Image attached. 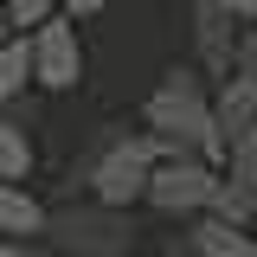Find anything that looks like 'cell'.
I'll return each mask as SVG.
<instances>
[{"label": "cell", "instance_id": "1", "mask_svg": "<svg viewBox=\"0 0 257 257\" xmlns=\"http://www.w3.org/2000/svg\"><path fill=\"white\" fill-rule=\"evenodd\" d=\"M142 128H155L161 142H174V148H187V155H206V161H219V167H225V155H231V142H225V128H219L212 84H206L199 64L161 71V84L148 90V103H142Z\"/></svg>", "mask_w": 257, "mask_h": 257}, {"label": "cell", "instance_id": "2", "mask_svg": "<svg viewBox=\"0 0 257 257\" xmlns=\"http://www.w3.org/2000/svg\"><path fill=\"white\" fill-rule=\"evenodd\" d=\"M167 155H174V142H161L155 128H116L71 167V180H84L90 199L128 212V206H148V180H155V167Z\"/></svg>", "mask_w": 257, "mask_h": 257}, {"label": "cell", "instance_id": "3", "mask_svg": "<svg viewBox=\"0 0 257 257\" xmlns=\"http://www.w3.org/2000/svg\"><path fill=\"white\" fill-rule=\"evenodd\" d=\"M45 244L58 257H128L135 251V225H128V212H116V206L84 199V206H58V212H52Z\"/></svg>", "mask_w": 257, "mask_h": 257}, {"label": "cell", "instance_id": "4", "mask_svg": "<svg viewBox=\"0 0 257 257\" xmlns=\"http://www.w3.org/2000/svg\"><path fill=\"white\" fill-rule=\"evenodd\" d=\"M219 180H225V167H219V161L174 148V155L155 167V180H148V206H155L161 219H199V212H212Z\"/></svg>", "mask_w": 257, "mask_h": 257}, {"label": "cell", "instance_id": "5", "mask_svg": "<svg viewBox=\"0 0 257 257\" xmlns=\"http://www.w3.org/2000/svg\"><path fill=\"white\" fill-rule=\"evenodd\" d=\"M32 39V84L39 90H77L84 84V39H77V20L71 13H58V20H45L39 32H26Z\"/></svg>", "mask_w": 257, "mask_h": 257}, {"label": "cell", "instance_id": "6", "mask_svg": "<svg viewBox=\"0 0 257 257\" xmlns=\"http://www.w3.org/2000/svg\"><path fill=\"white\" fill-rule=\"evenodd\" d=\"M238 39H244V32H238V20H231L225 7H212V0L193 7V64H199L206 77L225 84V77L238 71Z\"/></svg>", "mask_w": 257, "mask_h": 257}, {"label": "cell", "instance_id": "7", "mask_svg": "<svg viewBox=\"0 0 257 257\" xmlns=\"http://www.w3.org/2000/svg\"><path fill=\"white\" fill-rule=\"evenodd\" d=\"M52 225V206H39V193L26 180H0V238H20V244H39Z\"/></svg>", "mask_w": 257, "mask_h": 257}, {"label": "cell", "instance_id": "8", "mask_svg": "<svg viewBox=\"0 0 257 257\" xmlns=\"http://www.w3.org/2000/svg\"><path fill=\"white\" fill-rule=\"evenodd\" d=\"M187 251L193 257H257V231L219 219V212H199L193 231H187Z\"/></svg>", "mask_w": 257, "mask_h": 257}, {"label": "cell", "instance_id": "9", "mask_svg": "<svg viewBox=\"0 0 257 257\" xmlns=\"http://www.w3.org/2000/svg\"><path fill=\"white\" fill-rule=\"evenodd\" d=\"M212 103H219L225 142H231V135H244V128H257V71H251V64H238L219 90H212Z\"/></svg>", "mask_w": 257, "mask_h": 257}, {"label": "cell", "instance_id": "10", "mask_svg": "<svg viewBox=\"0 0 257 257\" xmlns=\"http://www.w3.org/2000/svg\"><path fill=\"white\" fill-rule=\"evenodd\" d=\"M26 84H32V39L26 32H7V39H0V109L20 103Z\"/></svg>", "mask_w": 257, "mask_h": 257}, {"label": "cell", "instance_id": "11", "mask_svg": "<svg viewBox=\"0 0 257 257\" xmlns=\"http://www.w3.org/2000/svg\"><path fill=\"white\" fill-rule=\"evenodd\" d=\"M32 161H39V148H32L26 122H13L0 109V180H32Z\"/></svg>", "mask_w": 257, "mask_h": 257}, {"label": "cell", "instance_id": "12", "mask_svg": "<svg viewBox=\"0 0 257 257\" xmlns=\"http://www.w3.org/2000/svg\"><path fill=\"white\" fill-rule=\"evenodd\" d=\"M225 180H231V187H244V193L257 199V128L231 135V155H225Z\"/></svg>", "mask_w": 257, "mask_h": 257}, {"label": "cell", "instance_id": "13", "mask_svg": "<svg viewBox=\"0 0 257 257\" xmlns=\"http://www.w3.org/2000/svg\"><path fill=\"white\" fill-rule=\"evenodd\" d=\"M64 0H7V26L13 32H39L45 20H58Z\"/></svg>", "mask_w": 257, "mask_h": 257}, {"label": "cell", "instance_id": "14", "mask_svg": "<svg viewBox=\"0 0 257 257\" xmlns=\"http://www.w3.org/2000/svg\"><path fill=\"white\" fill-rule=\"evenodd\" d=\"M109 7H116V0H64L71 20H96V13H109Z\"/></svg>", "mask_w": 257, "mask_h": 257}, {"label": "cell", "instance_id": "15", "mask_svg": "<svg viewBox=\"0 0 257 257\" xmlns=\"http://www.w3.org/2000/svg\"><path fill=\"white\" fill-rule=\"evenodd\" d=\"M212 7H225L238 26H257V0H212Z\"/></svg>", "mask_w": 257, "mask_h": 257}, {"label": "cell", "instance_id": "16", "mask_svg": "<svg viewBox=\"0 0 257 257\" xmlns=\"http://www.w3.org/2000/svg\"><path fill=\"white\" fill-rule=\"evenodd\" d=\"M0 257H45V251H32V244H20V238H0Z\"/></svg>", "mask_w": 257, "mask_h": 257}, {"label": "cell", "instance_id": "17", "mask_svg": "<svg viewBox=\"0 0 257 257\" xmlns=\"http://www.w3.org/2000/svg\"><path fill=\"white\" fill-rule=\"evenodd\" d=\"M7 32H13V26H7V20H0V39H7Z\"/></svg>", "mask_w": 257, "mask_h": 257}, {"label": "cell", "instance_id": "18", "mask_svg": "<svg viewBox=\"0 0 257 257\" xmlns=\"http://www.w3.org/2000/svg\"><path fill=\"white\" fill-rule=\"evenodd\" d=\"M0 20H7V0H0Z\"/></svg>", "mask_w": 257, "mask_h": 257}, {"label": "cell", "instance_id": "19", "mask_svg": "<svg viewBox=\"0 0 257 257\" xmlns=\"http://www.w3.org/2000/svg\"><path fill=\"white\" fill-rule=\"evenodd\" d=\"M251 231H257V212H251Z\"/></svg>", "mask_w": 257, "mask_h": 257}, {"label": "cell", "instance_id": "20", "mask_svg": "<svg viewBox=\"0 0 257 257\" xmlns=\"http://www.w3.org/2000/svg\"><path fill=\"white\" fill-rule=\"evenodd\" d=\"M52 257H58V251H52Z\"/></svg>", "mask_w": 257, "mask_h": 257}]
</instances>
